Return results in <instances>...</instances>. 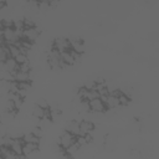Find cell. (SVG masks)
Here are the masks:
<instances>
[{"label":"cell","mask_w":159,"mask_h":159,"mask_svg":"<svg viewBox=\"0 0 159 159\" xmlns=\"http://www.w3.org/2000/svg\"><path fill=\"white\" fill-rule=\"evenodd\" d=\"M52 48L57 50L58 52H63V51H68L71 50V45H70V40L67 37H57L53 41Z\"/></svg>","instance_id":"obj_4"},{"label":"cell","mask_w":159,"mask_h":159,"mask_svg":"<svg viewBox=\"0 0 159 159\" xmlns=\"http://www.w3.org/2000/svg\"><path fill=\"white\" fill-rule=\"evenodd\" d=\"M7 48H9L10 57H14V58H15V57L20 53V48H19V46H17V45H14V43L7 45Z\"/></svg>","instance_id":"obj_19"},{"label":"cell","mask_w":159,"mask_h":159,"mask_svg":"<svg viewBox=\"0 0 159 159\" xmlns=\"http://www.w3.org/2000/svg\"><path fill=\"white\" fill-rule=\"evenodd\" d=\"M88 104H89V112H92V113H103L107 111L104 102L99 97L88 101Z\"/></svg>","instance_id":"obj_3"},{"label":"cell","mask_w":159,"mask_h":159,"mask_svg":"<svg viewBox=\"0 0 159 159\" xmlns=\"http://www.w3.org/2000/svg\"><path fill=\"white\" fill-rule=\"evenodd\" d=\"M14 81L16 82H31L32 81V75L30 72H24L20 70H16L14 72Z\"/></svg>","instance_id":"obj_9"},{"label":"cell","mask_w":159,"mask_h":159,"mask_svg":"<svg viewBox=\"0 0 159 159\" xmlns=\"http://www.w3.org/2000/svg\"><path fill=\"white\" fill-rule=\"evenodd\" d=\"M75 142H76V135H73L72 133L65 130V132L61 134V137H60L58 144H60L63 149H66V148H68L70 145H72Z\"/></svg>","instance_id":"obj_5"},{"label":"cell","mask_w":159,"mask_h":159,"mask_svg":"<svg viewBox=\"0 0 159 159\" xmlns=\"http://www.w3.org/2000/svg\"><path fill=\"white\" fill-rule=\"evenodd\" d=\"M61 58H62V61H63L67 66H73V65L77 63L76 60H75V56H73V53H72L71 50L61 52Z\"/></svg>","instance_id":"obj_13"},{"label":"cell","mask_w":159,"mask_h":159,"mask_svg":"<svg viewBox=\"0 0 159 159\" xmlns=\"http://www.w3.org/2000/svg\"><path fill=\"white\" fill-rule=\"evenodd\" d=\"M65 130L72 133L73 135H78L80 134V122L77 119H72V120L67 122V124L65 127Z\"/></svg>","instance_id":"obj_12"},{"label":"cell","mask_w":159,"mask_h":159,"mask_svg":"<svg viewBox=\"0 0 159 159\" xmlns=\"http://www.w3.org/2000/svg\"><path fill=\"white\" fill-rule=\"evenodd\" d=\"M40 36V30L34 26V27H25L22 30V40H26L31 43H34Z\"/></svg>","instance_id":"obj_2"},{"label":"cell","mask_w":159,"mask_h":159,"mask_svg":"<svg viewBox=\"0 0 159 159\" xmlns=\"http://www.w3.org/2000/svg\"><path fill=\"white\" fill-rule=\"evenodd\" d=\"M22 22H24V29H25V27H34V26H36L35 21H34L32 19H29V17L24 19Z\"/></svg>","instance_id":"obj_24"},{"label":"cell","mask_w":159,"mask_h":159,"mask_svg":"<svg viewBox=\"0 0 159 159\" xmlns=\"http://www.w3.org/2000/svg\"><path fill=\"white\" fill-rule=\"evenodd\" d=\"M5 66H6V70L9 72H11L14 75V72L19 68V63L16 62V60L14 57H9L6 61H5Z\"/></svg>","instance_id":"obj_15"},{"label":"cell","mask_w":159,"mask_h":159,"mask_svg":"<svg viewBox=\"0 0 159 159\" xmlns=\"http://www.w3.org/2000/svg\"><path fill=\"white\" fill-rule=\"evenodd\" d=\"M15 60H16V62H17L19 65H21V63H24V62H27V61H29L27 55H24V53H21V52L15 57Z\"/></svg>","instance_id":"obj_22"},{"label":"cell","mask_w":159,"mask_h":159,"mask_svg":"<svg viewBox=\"0 0 159 159\" xmlns=\"http://www.w3.org/2000/svg\"><path fill=\"white\" fill-rule=\"evenodd\" d=\"M9 57H10V53H9L7 45L6 43L0 45V62H5Z\"/></svg>","instance_id":"obj_17"},{"label":"cell","mask_w":159,"mask_h":159,"mask_svg":"<svg viewBox=\"0 0 159 159\" xmlns=\"http://www.w3.org/2000/svg\"><path fill=\"white\" fill-rule=\"evenodd\" d=\"M0 122H1V116H0Z\"/></svg>","instance_id":"obj_30"},{"label":"cell","mask_w":159,"mask_h":159,"mask_svg":"<svg viewBox=\"0 0 159 159\" xmlns=\"http://www.w3.org/2000/svg\"><path fill=\"white\" fill-rule=\"evenodd\" d=\"M104 104L107 107V109H114V108H118L120 104H119V98L118 96H114V94H108L106 97V101H104Z\"/></svg>","instance_id":"obj_11"},{"label":"cell","mask_w":159,"mask_h":159,"mask_svg":"<svg viewBox=\"0 0 159 159\" xmlns=\"http://www.w3.org/2000/svg\"><path fill=\"white\" fill-rule=\"evenodd\" d=\"M0 158L10 159V158H17V155L11 150L10 147H7V145H0Z\"/></svg>","instance_id":"obj_14"},{"label":"cell","mask_w":159,"mask_h":159,"mask_svg":"<svg viewBox=\"0 0 159 159\" xmlns=\"http://www.w3.org/2000/svg\"><path fill=\"white\" fill-rule=\"evenodd\" d=\"M68 40H70L71 50H73L77 53H81V55L84 52V50H86L84 43H83V41L78 36H71V37H68Z\"/></svg>","instance_id":"obj_6"},{"label":"cell","mask_w":159,"mask_h":159,"mask_svg":"<svg viewBox=\"0 0 159 159\" xmlns=\"http://www.w3.org/2000/svg\"><path fill=\"white\" fill-rule=\"evenodd\" d=\"M93 132H94V123L92 120H87V119L80 120V134L84 135V134L93 133Z\"/></svg>","instance_id":"obj_8"},{"label":"cell","mask_w":159,"mask_h":159,"mask_svg":"<svg viewBox=\"0 0 159 159\" xmlns=\"http://www.w3.org/2000/svg\"><path fill=\"white\" fill-rule=\"evenodd\" d=\"M47 63L52 70H62L63 67H66L67 65L62 61L61 58V52H58L57 50L52 48L48 55H47Z\"/></svg>","instance_id":"obj_1"},{"label":"cell","mask_w":159,"mask_h":159,"mask_svg":"<svg viewBox=\"0 0 159 159\" xmlns=\"http://www.w3.org/2000/svg\"><path fill=\"white\" fill-rule=\"evenodd\" d=\"M37 1H43V2H50L51 0H37Z\"/></svg>","instance_id":"obj_29"},{"label":"cell","mask_w":159,"mask_h":159,"mask_svg":"<svg viewBox=\"0 0 159 159\" xmlns=\"http://www.w3.org/2000/svg\"><path fill=\"white\" fill-rule=\"evenodd\" d=\"M99 97V93L96 88H92V89H87V93H86V101H91L93 98H97Z\"/></svg>","instance_id":"obj_20"},{"label":"cell","mask_w":159,"mask_h":159,"mask_svg":"<svg viewBox=\"0 0 159 159\" xmlns=\"http://www.w3.org/2000/svg\"><path fill=\"white\" fill-rule=\"evenodd\" d=\"M2 31H4V26H2V24H1V21H0V39H2ZM4 40V39H2Z\"/></svg>","instance_id":"obj_28"},{"label":"cell","mask_w":159,"mask_h":159,"mask_svg":"<svg viewBox=\"0 0 159 159\" xmlns=\"http://www.w3.org/2000/svg\"><path fill=\"white\" fill-rule=\"evenodd\" d=\"M31 133L34 134V135H36V137H39V138H41L42 135H43V132H42V128L41 127H35V128H32V130H31Z\"/></svg>","instance_id":"obj_27"},{"label":"cell","mask_w":159,"mask_h":159,"mask_svg":"<svg viewBox=\"0 0 159 159\" xmlns=\"http://www.w3.org/2000/svg\"><path fill=\"white\" fill-rule=\"evenodd\" d=\"M17 70H20V71H24V72H30V71H31V66H30V62L27 61V62H24V63L19 65V68H17Z\"/></svg>","instance_id":"obj_23"},{"label":"cell","mask_w":159,"mask_h":159,"mask_svg":"<svg viewBox=\"0 0 159 159\" xmlns=\"http://www.w3.org/2000/svg\"><path fill=\"white\" fill-rule=\"evenodd\" d=\"M21 139L24 140V143H37V144H40V139L41 138H39V137L34 135L31 132H29V133H25Z\"/></svg>","instance_id":"obj_16"},{"label":"cell","mask_w":159,"mask_h":159,"mask_svg":"<svg viewBox=\"0 0 159 159\" xmlns=\"http://www.w3.org/2000/svg\"><path fill=\"white\" fill-rule=\"evenodd\" d=\"M36 104L40 106L41 108H45V109H46V108H50V104H48V102H47L45 98H39L37 102H36Z\"/></svg>","instance_id":"obj_25"},{"label":"cell","mask_w":159,"mask_h":159,"mask_svg":"<svg viewBox=\"0 0 159 159\" xmlns=\"http://www.w3.org/2000/svg\"><path fill=\"white\" fill-rule=\"evenodd\" d=\"M39 150V144L37 143H24L22 144V154L25 157H31Z\"/></svg>","instance_id":"obj_10"},{"label":"cell","mask_w":159,"mask_h":159,"mask_svg":"<svg viewBox=\"0 0 159 159\" xmlns=\"http://www.w3.org/2000/svg\"><path fill=\"white\" fill-rule=\"evenodd\" d=\"M83 87H84L86 89H92V88L96 87V81H94V80H87V81L84 82Z\"/></svg>","instance_id":"obj_26"},{"label":"cell","mask_w":159,"mask_h":159,"mask_svg":"<svg viewBox=\"0 0 159 159\" xmlns=\"http://www.w3.org/2000/svg\"><path fill=\"white\" fill-rule=\"evenodd\" d=\"M118 98H119V104H120V106H127V104H129V102H130V97H128L127 94H124L122 91H120Z\"/></svg>","instance_id":"obj_21"},{"label":"cell","mask_w":159,"mask_h":159,"mask_svg":"<svg viewBox=\"0 0 159 159\" xmlns=\"http://www.w3.org/2000/svg\"><path fill=\"white\" fill-rule=\"evenodd\" d=\"M45 108H41L40 106H37V104H35V107H34V109H32V116L36 118V119H41V118H43L45 117Z\"/></svg>","instance_id":"obj_18"},{"label":"cell","mask_w":159,"mask_h":159,"mask_svg":"<svg viewBox=\"0 0 159 159\" xmlns=\"http://www.w3.org/2000/svg\"><path fill=\"white\" fill-rule=\"evenodd\" d=\"M22 144H24V140L21 138H16V139H11V143H10V148L11 150L17 155V158H25V155L22 154Z\"/></svg>","instance_id":"obj_7"}]
</instances>
